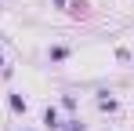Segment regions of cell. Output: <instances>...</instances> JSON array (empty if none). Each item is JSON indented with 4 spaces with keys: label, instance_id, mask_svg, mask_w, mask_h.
Wrapping results in <instances>:
<instances>
[{
    "label": "cell",
    "instance_id": "cell-4",
    "mask_svg": "<svg viewBox=\"0 0 134 131\" xmlns=\"http://www.w3.org/2000/svg\"><path fill=\"white\" fill-rule=\"evenodd\" d=\"M58 128H65V131H87L83 124H80V120H69V124H58Z\"/></svg>",
    "mask_w": 134,
    "mask_h": 131
},
{
    "label": "cell",
    "instance_id": "cell-2",
    "mask_svg": "<svg viewBox=\"0 0 134 131\" xmlns=\"http://www.w3.org/2000/svg\"><path fill=\"white\" fill-rule=\"evenodd\" d=\"M11 109H15V113H25V98L22 95H11Z\"/></svg>",
    "mask_w": 134,
    "mask_h": 131
},
{
    "label": "cell",
    "instance_id": "cell-3",
    "mask_svg": "<svg viewBox=\"0 0 134 131\" xmlns=\"http://www.w3.org/2000/svg\"><path fill=\"white\" fill-rule=\"evenodd\" d=\"M51 58H54V62H62V58H69V47H51Z\"/></svg>",
    "mask_w": 134,
    "mask_h": 131
},
{
    "label": "cell",
    "instance_id": "cell-1",
    "mask_svg": "<svg viewBox=\"0 0 134 131\" xmlns=\"http://www.w3.org/2000/svg\"><path fill=\"white\" fill-rule=\"evenodd\" d=\"M44 124H47V128H58V109H54V106L44 109Z\"/></svg>",
    "mask_w": 134,
    "mask_h": 131
}]
</instances>
